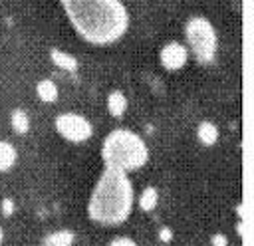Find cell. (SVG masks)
Masks as SVG:
<instances>
[{
	"instance_id": "obj_1",
	"label": "cell",
	"mask_w": 254,
	"mask_h": 246,
	"mask_svg": "<svg viewBox=\"0 0 254 246\" xmlns=\"http://www.w3.org/2000/svg\"><path fill=\"white\" fill-rule=\"evenodd\" d=\"M73 32L91 46L119 42L129 28V10L121 0H60Z\"/></svg>"
},
{
	"instance_id": "obj_2",
	"label": "cell",
	"mask_w": 254,
	"mask_h": 246,
	"mask_svg": "<svg viewBox=\"0 0 254 246\" xmlns=\"http://www.w3.org/2000/svg\"><path fill=\"white\" fill-rule=\"evenodd\" d=\"M133 206L135 190L129 175L115 167H103L87 198L89 220L105 228L121 226L131 216Z\"/></svg>"
},
{
	"instance_id": "obj_3",
	"label": "cell",
	"mask_w": 254,
	"mask_h": 246,
	"mask_svg": "<svg viewBox=\"0 0 254 246\" xmlns=\"http://www.w3.org/2000/svg\"><path fill=\"white\" fill-rule=\"evenodd\" d=\"M101 161L103 167H115L125 173L139 171L149 163V147L139 133L119 127L103 137Z\"/></svg>"
},
{
	"instance_id": "obj_4",
	"label": "cell",
	"mask_w": 254,
	"mask_h": 246,
	"mask_svg": "<svg viewBox=\"0 0 254 246\" xmlns=\"http://www.w3.org/2000/svg\"><path fill=\"white\" fill-rule=\"evenodd\" d=\"M185 40L189 54L202 65H210L218 52V34L214 24L204 16H190L185 24Z\"/></svg>"
},
{
	"instance_id": "obj_5",
	"label": "cell",
	"mask_w": 254,
	"mask_h": 246,
	"mask_svg": "<svg viewBox=\"0 0 254 246\" xmlns=\"http://www.w3.org/2000/svg\"><path fill=\"white\" fill-rule=\"evenodd\" d=\"M54 129L62 139H65L69 143H85L93 135L91 121L85 115L75 113V111L60 113L54 119Z\"/></svg>"
},
{
	"instance_id": "obj_6",
	"label": "cell",
	"mask_w": 254,
	"mask_h": 246,
	"mask_svg": "<svg viewBox=\"0 0 254 246\" xmlns=\"http://www.w3.org/2000/svg\"><path fill=\"white\" fill-rule=\"evenodd\" d=\"M159 62L165 69L169 71H179L187 65L189 62V50L185 44L173 40V42H167L165 46H161L159 50Z\"/></svg>"
},
{
	"instance_id": "obj_7",
	"label": "cell",
	"mask_w": 254,
	"mask_h": 246,
	"mask_svg": "<svg viewBox=\"0 0 254 246\" xmlns=\"http://www.w3.org/2000/svg\"><path fill=\"white\" fill-rule=\"evenodd\" d=\"M50 58H52L54 65H58L60 69H64V71H67V73H75V71L79 69V62H77V58L71 56V54H67L65 50L52 48Z\"/></svg>"
},
{
	"instance_id": "obj_8",
	"label": "cell",
	"mask_w": 254,
	"mask_h": 246,
	"mask_svg": "<svg viewBox=\"0 0 254 246\" xmlns=\"http://www.w3.org/2000/svg\"><path fill=\"white\" fill-rule=\"evenodd\" d=\"M73 242H75L73 230L60 228V230H54V232L46 234L40 246H73Z\"/></svg>"
},
{
	"instance_id": "obj_9",
	"label": "cell",
	"mask_w": 254,
	"mask_h": 246,
	"mask_svg": "<svg viewBox=\"0 0 254 246\" xmlns=\"http://www.w3.org/2000/svg\"><path fill=\"white\" fill-rule=\"evenodd\" d=\"M127 95L121 89H113L107 93V111L111 117H123V113L127 111Z\"/></svg>"
},
{
	"instance_id": "obj_10",
	"label": "cell",
	"mask_w": 254,
	"mask_h": 246,
	"mask_svg": "<svg viewBox=\"0 0 254 246\" xmlns=\"http://www.w3.org/2000/svg\"><path fill=\"white\" fill-rule=\"evenodd\" d=\"M218 137H220V131H218V127H216L212 121L204 119V121H200V123L196 125V139H198L204 147H212V145L218 141Z\"/></svg>"
},
{
	"instance_id": "obj_11",
	"label": "cell",
	"mask_w": 254,
	"mask_h": 246,
	"mask_svg": "<svg viewBox=\"0 0 254 246\" xmlns=\"http://www.w3.org/2000/svg\"><path fill=\"white\" fill-rule=\"evenodd\" d=\"M36 93H38L40 101H44V103H54V101H58L60 89H58V85H56L52 79L44 77V79H40V81L36 83Z\"/></svg>"
},
{
	"instance_id": "obj_12",
	"label": "cell",
	"mask_w": 254,
	"mask_h": 246,
	"mask_svg": "<svg viewBox=\"0 0 254 246\" xmlns=\"http://www.w3.org/2000/svg\"><path fill=\"white\" fill-rule=\"evenodd\" d=\"M18 161V151L10 141H0V173L10 171Z\"/></svg>"
},
{
	"instance_id": "obj_13",
	"label": "cell",
	"mask_w": 254,
	"mask_h": 246,
	"mask_svg": "<svg viewBox=\"0 0 254 246\" xmlns=\"http://www.w3.org/2000/svg\"><path fill=\"white\" fill-rule=\"evenodd\" d=\"M137 204H139V208H141L143 212L155 210V206L159 204V190H157V186H153V184L145 186V188L141 190L139 198H137Z\"/></svg>"
},
{
	"instance_id": "obj_14",
	"label": "cell",
	"mask_w": 254,
	"mask_h": 246,
	"mask_svg": "<svg viewBox=\"0 0 254 246\" xmlns=\"http://www.w3.org/2000/svg\"><path fill=\"white\" fill-rule=\"evenodd\" d=\"M10 125L16 135H26L30 131V117L24 109H14L10 113Z\"/></svg>"
},
{
	"instance_id": "obj_15",
	"label": "cell",
	"mask_w": 254,
	"mask_h": 246,
	"mask_svg": "<svg viewBox=\"0 0 254 246\" xmlns=\"http://www.w3.org/2000/svg\"><path fill=\"white\" fill-rule=\"evenodd\" d=\"M0 210H2V216H12L14 210H16V202H14V198H10V196L2 198V202H0Z\"/></svg>"
},
{
	"instance_id": "obj_16",
	"label": "cell",
	"mask_w": 254,
	"mask_h": 246,
	"mask_svg": "<svg viewBox=\"0 0 254 246\" xmlns=\"http://www.w3.org/2000/svg\"><path fill=\"white\" fill-rule=\"evenodd\" d=\"M107 246H139L131 236H115L113 240H109Z\"/></svg>"
},
{
	"instance_id": "obj_17",
	"label": "cell",
	"mask_w": 254,
	"mask_h": 246,
	"mask_svg": "<svg viewBox=\"0 0 254 246\" xmlns=\"http://www.w3.org/2000/svg\"><path fill=\"white\" fill-rule=\"evenodd\" d=\"M173 236H175V232H173L171 226H161L159 232H157V238H159L163 244H169V242L173 240Z\"/></svg>"
},
{
	"instance_id": "obj_18",
	"label": "cell",
	"mask_w": 254,
	"mask_h": 246,
	"mask_svg": "<svg viewBox=\"0 0 254 246\" xmlns=\"http://www.w3.org/2000/svg\"><path fill=\"white\" fill-rule=\"evenodd\" d=\"M210 244L212 246H228V238H226L224 232H214L210 236Z\"/></svg>"
},
{
	"instance_id": "obj_19",
	"label": "cell",
	"mask_w": 254,
	"mask_h": 246,
	"mask_svg": "<svg viewBox=\"0 0 254 246\" xmlns=\"http://www.w3.org/2000/svg\"><path fill=\"white\" fill-rule=\"evenodd\" d=\"M242 230H244V222H242V220H238V222H236V234H238L240 238H242Z\"/></svg>"
},
{
	"instance_id": "obj_20",
	"label": "cell",
	"mask_w": 254,
	"mask_h": 246,
	"mask_svg": "<svg viewBox=\"0 0 254 246\" xmlns=\"http://www.w3.org/2000/svg\"><path fill=\"white\" fill-rule=\"evenodd\" d=\"M236 214L240 216L238 220H242V214H244V206H242V202H240V204H236Z\"/></svg>"
},
{
	"instance_id": "obj_21",
	"label": "cell",
	"mask_w": 254,
	"mask_h": 246,
	"mask_svg": "<svg viewBox=\"0 0 254 246\" xmlns=\"http://www.w3.org/2000/svg\"><path fill=\"white\" fill-rule=\"evenodd\" d=\"M2 242H4V228L0 226V246H2Z\"/></svg>"
}]
</instances>
